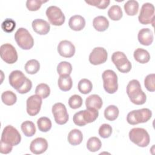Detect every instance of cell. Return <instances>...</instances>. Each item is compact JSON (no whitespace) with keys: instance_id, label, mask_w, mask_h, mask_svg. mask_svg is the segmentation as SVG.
I'll list each match as a JSON object with an SVG mask.
<instances>
[{"instance_id":"1","label":"cell","mask_w":155,"mask_h":155,"mask_svg":"<svg viewBox=\"0 0 155 155\" xmlns=\"http://www.w3.org/2000/svg\"><path fill=\"white\" fill-rule=\"evenodd\" d=\"M127 93L131 102L136 105H143L145 103L147 96L142 90L140 82L136 79L130 81L127 86Z\"/></svg>"},{"instance_id":"2","label":"cell","mask_w":155,"mask_h":155,"mask_svg":"<svg viewBox=\"0 0 155 155\" xmlns=\"http://www.w3.org/2000/svg\"><path fill=\"white\" fill-rule=\"evenodd\" d=\"M130 140L140 147H147L150 142V137L147 130L142 128H133L129 132Z\"/></svg>"},{"instance_id":"3","label":"cell","mask_w":155,"mask_h":155,"mask_svg":"<svg viewBox=\"0 0 155 155\" xmlns=\"http://www.w3.org/2000/svg\"><path fill=\"white\" fill-rule=\"evenodd\" d=\"M152 116V112L148 108L133 110L128 113L127 121L130 125H137L148 121Z\"/></svg>"},{"instance_id":"4","label":"cell","mask_w":155,"mask_h":155,"mask_svg":"<svg viewBox=\"0 0 155 155\" xmlns=\"http://www.w3.org/2000/svg\"><path fill=\"white\" fill-rule=\"evenodd\" d=\"M15 39L18 45L23 50H30L34 45V39L25 28H19L15 34Z\"/></svg>"},{"instance_id":"5","label":"cell","mask_w":155,"mask_h":155,"mask_svg":"<svg viewBox=\"0 0 155 155\" xmlns=\"http://www.w3.org/2000/svg\"><path fill=\"white\" fill-rule=\"evenodd\" d=\"M103 86L105 91L109 94H113L118 89L117 76L111 70H105L102 75Z\"/></svg>"},{"instance_id":"6","label":"cell","mask_w":155,"mask_h":155,"mask_svg":"<svg viewBox=\"0 0 155 155\" xmlns=\"http://www.w3.org/2000/svg\"><path fill=\"white\" fill-rule=\"evenodd\" d=\"M1 140L12 146L18 145L21 140V136L12 125L6 126L2 133Z\"/></svg>"},{"instance_id":"7","label":"cell","mask_w":155,"mask_h":155,"mask_svg":"<svg viewBox=\"0 0 155 155\" xmlns=\"http://www.w3.org/2000/svg\"><path fill=\"white\" fill-rule=\"evenodd\" d=\"M111 61L121 73H128L131 69V64L127 56L121 51H116L111 56Z\"/></svg>"},{"instance_id":"8","label":"cell","mask_w":155,"mask_h":155,"mask_svg":"<svg viewBox=\"0 0 155 155\" xmlns=\"http://www.w3.org/2000/svg\"><path fill=\"white\" fill-rule=\"evenodd\" d=\"M139 21L140 24L147 25L151 24L153 26L154 23V7L149 2L144 3L140 9L138 16Z\"/></svg>"},{"instance_id":"9","label":"cell","mask_w":155,"mask_h":155,"mask_svg":"<svg viewBox=\"0 0 155 155\" xmlns=\"http://www.w3.org/2000/svg\"><path fill=\"white\" fill-rule=\"evenodd\" d=\"M45 14L49 22L53 25L61 26L65 22V15L61 9L57 6L48 7L46 10Z\"/></svg>"},{"instance_id":"10","label":"cell","mask_w":155,"mask_h":155,"mask_svg":"<svg viewBox=\"0 0 155 155\" xmlns=\"http://www.w3.org/2000/svg\"><path fill=\"white\" fill-rule=\"evenodd\" d=\"M0 56L6 63L12 64L18 60V53L15 48L10 44H2L0 47Z\"/></svg>"},{"instance_id":"11","label":"cell","mask_w":155,"mask_h":155,"mask_svg":"<svg viewBox=\"0 0 155 155\" xmlns=\"http://www.w3.org/2000/svg\"><path fill=\"white\" fill-rule=\"evenodd\" d=\"M51 110L56 124L64 125L67 122L69 117L64 104L61 102L56 103L52 107Z\"/></svg>"},{"instance_id":"12","label":"cell","mask_w":155,"mask_h":155,"mask_svg":"<svg viewBox=\"0 0 155 155\" xmlns=\"http://www.w3.org/2000/svg\"><path fill=\"white\" fill-rule=\"evenodd\" d=\"M42 97L37 94L31 95L26 101V109L28 115L31 116H36L40 111L42 101Z\"/></svg>"},{"instance_id":"13","label":"cell","mask_w":155,"mask_h":155,"mask_svg":"<svg viewBox=\"0 0 155 155\" xmlns=\"http://www.w3.org/2000/svg\"><path fill=\"white\" fill-rule=\"evenodd\" d=\"M108 53L107 50L101 47L93 48L89 56L90 62L94 65L105 63L107 60Z\"/></svg>"},{"instance_id":"14","label":"cell","mask_w":155,"mask_h":155,"mask_svg":"<svg viewBox=\"0 0 155 155\" xmlns=\"http://www.w3.org/2000/svg\"><path fill=\"white\" fill-rule=\"evenodd\" d=\"M27 80L24 74L19 70H14L10 73L8 76L10 85L15 90L21 88Z\"/></svg>"},{"instance_id":"15","label":"cell","mask_w":155,"mask_h":155,"mask_svg":"<svg viewBox=\"0 0 155 155\" xmlns=\"http://www.w3.org/2000/svg\"><path fill=\"white\" fill-rule=\"evenodd\" d=\"M58 53L62 57L69 58L74 56L75 53V47L69 41H61L58 45Z\"/></svg>"},{"instance_id":"16","label":"cell","mask_w":155,"mask_h":155,"mask_svg":"<svg viewBox=\"0 0 155 155\" xmlns=\"http://www.w3.org/2000/svg\"><path fill=\"white\" fill-rule=\"evenodd\" d=\"M48 148V142L43 137H37L33 140L30 145V150L35 154L44 153Z\"/></svg>"},{"instance_id":"17","label":"cell","mask_w":155,"mask_h":155,"mask_svg":"<svg viewBox=\"0 0 155 155\" xmlns=\"http://www.w3.org/2000/svg\"><path fill=\"white\" fill-rule=\"evenodd\" d=\"M31 26L33 30L40 35H47L50 30L49 23L42 19H36L33 21Z\"/></svg>"},{"instance_id":"18","label":"cell","mask_w":155,"mask_h":155,"mask_svg":"<svg viewBox=\"0 0 155 155\" xmlns=\"http://www.w3.org/2000/svg\"><path fill=\"white\" fill-rule=\"evenodd\" d=\"M137 38L139 42L143 45H150L153 41V33L148 28H143L139 30Z\"/></svg>"},{"instance_id":"19","label":"cell","mask_w":155,"mask_h":155,"mask_svg":"<svg viewBox=\"0 0 155 155\" xmlns=\"http://www.w3.org/2000/svg\"><path fill=\"white\" fill-rule=\"evenodd\" d=\"M68 25L74 31H81L85 26V20L81 15H74L70 18Z\"/></svg>"},{"instance_id":"20","label":"cell","mask_w":155,"mask_h":155,"mask_svg":"<svg viewBox=\"0 0 155 155\" xmlns=\"http://www.w3.org/2000/svg\"><path fill=\"white\" fill-rule=\"evenodd\" d=\"M102 104V100L97 94H91L88 96L85 100L87 108H93L98 110L101 108Z\"/></svg>"},{"instance_id":"21","label":"cell","mask_w":155,"mask_h":155,"mask_svg":"<svg viewBox=\"0 0 155 155\" xmlns=\"http://www.w3.org/2000/svg\"><path fill=\"white\" fill-rule=\"evenodd\" d=\"M68 142L73 146L79 145L83 139V134L81 131L78 129H73L71 130L67 137Z\"/></svg>"},{"instance_id":"22","label":"cell","mask_w":155,"mask_h":155,"mask_svg":"<svg viewBox=\"0 0 155 155\" xmlns=\"http://www.w3.org/2000/svg\"><path fill=\"white\" fill-rule=\"evenodd\" d=\"M93 27L98 31H104L109 27V21L104 16H98L94 18Z\"/></svg>"},{"instance_id":"23","label":"cell","mask_w":155,"mask_h":155,"mask_svg":"<svg viewBox=\"0 0 155 155\" xmlns=\"http://www.w3.org/2000/svg\"><path fill=\"white\" fill-rule=\"evenodd\" d=\"M133 56L134 59L140 64L147 63L150 59V54L148 51L141 48H138L135 50Z\"/></svg>"},{"instance_id":"24","label":"cell","mask_w":155,"mask_h":155,"mask_svg":"<svg viewBox=\"0 0 155 155\" xmlns=\"http://www.w3.org/2000/svg\"><path fill=\"white\" fill-rule=\"evenodd\" d=\"M58 85L60 90L63 91H67L71 90L73 86V81L70 75L59 76Z\"/></svg>"},{"instance_id":"25","label":"cell","mask_w":155,"mask_h":155,"mask_svg":"<svg viewBox=\"0 0 155 155\" xmlns=\"http://www.w3.org/2000/svg\"><path fill=\"white\" fill-rule=\"evenodd\" d=\"M82 113L86 124L95 121L99 116L98 110L93 108H87L85 110H82Z\"/></svg>"},{"instance_id":"26","label":"cell","mask_w":155,"mask_h":155,"mask_svg":"<svg viewBox=\"0 0 155 155\" xmlns=\"http://www.w3.org/2000/svg\"><path fill=\"white\" fill-rule=\"evenodd\" d=\"M124 10L128 16L136 15L139 10V3L135 0H129L124 4Z\"/></svg>"},{"instance_id":"27","label":"cell","mask_w":155,"mask_h":155,"mask_svg":"<svg viewBox=\"0 0 155 155\" xmlns=\"http://www.w3.org/2000/svg\"><path fill=\"white\" fill-rule=\"evenodd\" d=\"M21 128L22 133L27 137H31L36 133V127L34 123L31 121H24L22 123Z\"/></svg>"},{"instance_id":"28","label":"cell","mask_w":155,"mask_h":155,"mask_svg":"<svg viewBox=\"0 0 155 155\" xmlns=\"http://www.w3.org/2000/svg\"><path fill=\"white\" fill-rule=\"evenodd\" d=\"M119 114L118 108L114 105H110L108 106L104 110V116L105 119L110 121H113L116 120Z\"/></svg>"},{"instance_id":"29","label":"cell","mask_w":155,"mask_h":155,"mask_svg":"<svg viewBox=\"0 0 155 155\" xmlns=\"http://www.w3.org/2000/svg\"><path fill=\"white\" fill-rule=\"evenodd\" d=\"M1 99L5 105L10 106L16 103L17 96L16 94L12 91H5L1 94Z\"/></svg>"},{"instance_id":"30","label":"cell","mask_w":155,"mask_h":155,"mask_svg":"<svg viewBox=\"0 0 155 155\" xmlns=\"http://www.w3.org/2000/svg\"><path fill=\"white\" fill-rule=\"evenodd\" d=\"M108 15L109 18L113 21L120 20L123 16L120 7L118 5H112L108 11Z\"/></svg>"},{"instance_id":"31","label":"cell","mask_w":155,"mask_h":155,"mask_svg":"<svg viewBox=\"0 0 155 155\" xmlns=\"http://www.w3.org/2000/svg\"><path fill=\"white\" fill-rule=\"evenodd\" d=\"M24 68L27 73L34 74L39 70L40 64L36 59H30L26 62Z\"/></svg>"},{"instance_id":"32","label":"cell","mask_w":155,"mask_h":155,"mask_svg":"<svg viewBox=\"0 0 155 155\" xmlns=\"http://www.w3.org/2000/svg\"><path fill=\"white\" fill-rule=\"evenodd\" d=\"M102 146L101 140L97 137H91L87 142V148L91 152H96L99 151Z\"/></svg>"},{"instance_id":"33","label":"cell","mask_w":155,"mask_h":155,"mask_svg":"<svg viewBox=\"0 0 155 155\" xmlns=\"http://www.w3.org/2000/svg\"><path fill=\"white\" fill-rule=\"evenodd\" d=\"M72 71L71 64L67 61H62L57 66V71L59 76L70 75Z\"/></svg>"},{"instance_id":"34","label":"cell","mask_w":155,"mask_h":155,"mask_svg":"<svg viewBox=\"0 0 155 155\" xmlns=\"http://www.w3.org/2000/svg\"><path fill=\"white\" fill-rule=\"evenodd\" d=\"M78 88L79 91L84 94L90 93L93 88V85L91 82L87 79H82L78 83Z\"/></svg>"},{"instance_id":"35","label":"cell","mask_w":155,"mask_h":155,"mask_svg":"<svg viewBox=\"0 0 155 155\" xmlns=\"http://www.w3.org/2000/svg\"><path fill=\"white\" fill-rule=\"evenodd\" d=\"M38 127L39 131L42 132L48 131L52 126L51 120L47 117H41L37 121Z\"/></svg>"},{"instance_id":"36","label":"cell","mask_w":155,"mask_h":155,"mask_svg":"<svg viewBox=\"0 0 155 155\" xmlns=\"http://www.w3.org/2000/svg\"><path fill=\"white\" fill-rule=\"evenodd\" d=\"M35 93L42 98L45 99L48 97L50 94V88L47 84L41 83L37 85L35 89Z\"/></svg>"},{"instance_id":"37","label":"cell","mask_w":155,"mask_h":155,"mask_svg":"<svg viewBox=\"0 0 155 155\" xmlns=\"http://www.w3.org/2000/svg\"><path fill=\"white\" fill-rule=\"evenodd\" d=\"M144 85L148 91L151 92L155 91V74L154 73L149 74L145 77Z\"/></svg>"},{"instance_id":"38","label":"cell","mask_w":155,"mask_h":155,"mask_svg":"<svg viewBox=\"0 0 155 155\" xmlns=\"http://www.w3.org/2000/svg\"><path fill=\"white\" fill-rule=\"evenodd\" d=\"M82 98L78 94L71 96L68 99V105L71 108L77 109L80 108L82 105Z\"/></svg>"},{"instance_id":"39","label":"cell","mask_w":155,"mask_h":155,"mask_svg":"<svg viewBox=\"0 0 155 155\" xmlns=\"http://www.w3.org/2000/svg\"><path fill=\"white\" fill-rule=\"evenodd\" d=\"M48 1L43 0H27L26 2V7L30 11L38 10L43 3L47 2Z\"/></svg>"},{"instance_id":"40","label":"cell","mask_w":155,"mask_h":155,"mask_svg":"<svg viewBox=\"0 0 155 155\" xmlns=\"http://www.w3.org/2000/svg\"><path fill=\"white\" fill-rule=\"evenodd\" d=\"M16 27V22L12 19L7 18L5 19L2 24L1 28L6 33H11L12 32Z\"/></svg>"},{"instance_id":"41","label":"cell","mask_w":155,"mask_h":155,"mask_svg":"<svg viewBox=\"0 0 155 155\" xmlns=\"http://www.w3.org/2000/svg\"><path fill=\"white\" fill-rule=\"evenodd\" d=\"M98 133L101 137L104 139L108 138L112 133V127L108 124H104L99 127Z\"/></svg>"},{"instance_id":"42","label":"cell","mask_w":155,"mask_h":155,"mask_svg":"<svg viewBox=\"0 0 155 155\" xmlns=\"http://www.w3.org/2000/svg\"><path fill=\"white\" fill-rule=\"evenodd\" d=\"M85 2L90 5L95 6L100 9L106 8L110 3V0H90L85 1Z\"/></svg>"},{"instance_id":"43","label":"cell","mask_w":155,"mask_h":155,"mask_svg":"<svg viewBox=\"0 0 155 155\" xmlns=\"http://www.w3.org/2000/svg\"><path fill=\"white\" fill-rule=\"evenodd\" d=\"M73 120L75 125L79 127H82L86 125V123L84 122L82 117V111H79L74 114L73 117Z\"/></svg>"},{"instance_id":"44","label":"cell","mask_w":155,"mask_h":155,"mask_svg":"<svg viewBox=\"0 0 155 155\" xmlns=\"http://www.w3.org/2000/svg\"><path fill=\"white\" fill-rule=\"evenodd\" d=\"M31 87H32L31 81L29 79L27 78V80H26L25 84H24V85L21 88L18 89L16 91L20 94H25L31 90Z\"/></svg>"},{"instance_id":"45","label":"cell","mask_w":155,"mask_h":155,"mask_svg":"<svg viewBox=\"0 0 155 155\" xmlns=\"http://www.w3.org/2000/svg\"><path fill=\"white\" fill-rule=\"evenodd\" d=\"M13 148V146L5 143L1 140V148H0V152L2 154H8L10 153Z\"/></svg>"}]
</instances>
